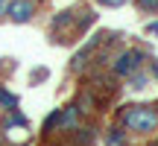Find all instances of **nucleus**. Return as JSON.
Here are the masks:
<instances>
[{
  "instance_id": "1",
  "label": "nucleus",
  "mask_w": 158,
  "mask_h": 146,
  "mask_svg": "<svg viewBox=\"0 0 158 146\" xmlns=\"http://www.w3.org/2000/svg\"><path fill=\"white\" fill-rule=\"evenodd\" d=\"M123 123L132 132H155L158 126V111L149 105H132L123 111Z\"/></svg>"
},
{
  "instance_id": "2",
  "label": "nucleus",
  "mask_w": 158,
  "mask_h": 146,
  "mask_svg": "<svg viewBox=\"0 0 158 146\" xmlns=\"http://www.w3.org/2000/svg\"><path fill=\"white\" fill-rule=\"evenodd\" d=\"M6 12H9V21L27 23L35 15V0H6Z\"/></svg>"
},
{
  "instance_id": "3",
  "label": "nucleus",
  "mask_w": 158,
  "mask_h": 146,
  "mask_svg": "<svg viewBox=\"0 0 158 146\" xmlns=\"http://www.w3.org/2000/svg\"><path fill=\"white\" fill-rule=\"evenodd\" d=\"M141 59H143V53H138V50L120 53L117 62H114V73H117V76H132V73L141 67Z\"/></svg>"
},
{
  "instance_id": "4",
  "label": "nucleus",
  "mask_w": 158,
  "mask_h": 146,
  "mask_svg": "<svg viewBox=\"0 0 158 146\" xmlns=\"http://www.w3.org/2000/svg\"><path fill=\"white\" fill-rule=\"evenodd\" d=\"M76 111H79V108H73V105L64 108V111H59V123H62L64 129H70V126L76 123Z\"/></svg>"
},
{
  "instance_id": "5",
  "label": "nucleus",
  "mask_w": 158,
  "mask_h": 146,
  "mask_svg": "<svg viewBox=\"0 0 158 146\" xmlns=\"http://www.w3.org/2000/svg\"><path fill=\"white\" fill-rule=\"evenodd\" d=\"M126 143V137H123V132L120 129H111L108 132V146H123Z\"/></svg>"
},
{
  "instance_id": "6",
  "label": "nucleus",
  "mask_w": 158,
  "mask_h": 146,
  "mask_svg": "<svg viewBox=\"0 0 158 146\" xmlns=\"http://www.w3.org/2000/svg\"><path fill=\"white\" fill-rule=\"evenodd\" d=\"M0 105H9V108H15V105H18V96H15V94H9V91H3V88H0Z\"/></svg>"
},
{
  "instance_id": "7",
  "label": "nucleus",
  "mask_w": 158,
  "mask_h": 146,
  "mask_svg": "<svg viewBox=\"0 0 158 146\" xmlns=\"http://www.w3.org/2000/svg\"><path fill=\"white\" fill-rule=\"evenodd\" d=\"M143 3V9H149V12H158V0H141Z\"/></svg>"
},
{
  "instance_id": "8",
  "label": "nucleus",
  "mask_w": 158,
  "mask_h": 146,
  "mask_svg": "<svg viewBox=\"0 0 158 146\" xmlns=\"http://www.w3.org/2000/svg\"><path fill=\"white\" fill-rule=\"evenodd\" d=\"M102 6H123V3H129V0H100Z\"/></svg>"
},
{
  "instance_id": "9",
  "label": "nucleus",
  "mask_w": 158,
  "mask_h": 146,
  "mask_svg": "<svg viewBox=\"0 0 158 146\" xmlns=\"http://www.w3.org/2000/svg\"><path fill=\"white\" fill-rule=\"evenodd\" d=\"M6 15V0H0V18Z\"/></svg>"
},
{
  "instance_id": "10",
  "label": "nucleus",
  "mask_w": 158,
  "mask_h": 146,
  "mask_svg": "<svg viewBox=\"0 0 158 146\" xmlns=\"http://www.w3.org/2000/svg\"><path fill=\"white\" fill-rule=\"evenodd\" d=\"M149 32H158V23H152V26H149Z\"/></svg>"
},
{
  "instance_id": "11",
  "label": "nucleus",
  "mask_w": 158,
  "mask_h": 146,
  "mask_svg": "<svg viewBox=\"0 0 158 146\" xmlns=\"http://www.w3.org/2000/svg\"><path fill=\"white\" fill-rule=\"evenodd\" d=\"M152 70H155V76H158V64H155V62H152Z\"/></svg>"
},
{
  "instance_id": "12",
  "label": "nucleus",
  "mask_w": 158,
  "mask_h": 146,
  "mask_svg": "<svg viewBox=\"0 0 158 146\" xmlns=\"http://www.w3.org/2000/svg\"><path fill=\"white\" fill-rule=\"evenodd\" d=\"M155 111H158V108H155Z\"/></svg>"
}]
</instances>
